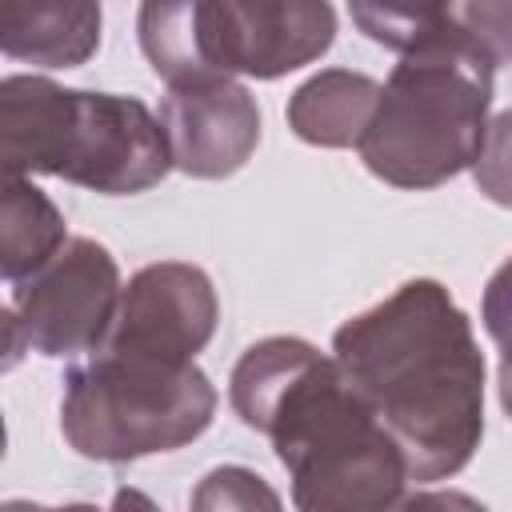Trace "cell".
<instances>
[{
	"label": "cell",
	"instance_id": "obj_9",
	"mask_svg": "<svg viewBox=\"0 0 512 512\" xmlns=\"http://www.w3.org/2000/svg\"><path fill=\"white\" fill-rule=\"evenodd\" d=\"M160 124L172 144V164L196 180H224L240 172L260 144L256 96L232 76L168 88Z\"/></svg>",
	"mask_w": 512,
	"mask_h": 512
},
{
	"label": "cell",
	"instance_id": "obj_2",
	"mask_svg": "<svg viewBox=\"0 0 512 512\" xmlns=\"http://www.w3.org/2000/svg\"><path fill=\"white\" fill-rule=\"evenodd\" d=\"M236 416L272 440L304 512H384L412 480L404 448L348 384L336 356L300 336H264L232 368Z\"/></svg>",
	"mask_w": 512,
	"mask_h": 512
},
{
	"label": "cell",
	"instance_id": "obj_13",
	"mask_svg": "<svg viewBox=\"0 0 512 512\" xmlns=\"http://www.w3.org/2000/svg\"><path fill=\"white\" fill-rule=\"evenodd\" d=\"M68 244L64 212L28 180L4 172L0 192V272L8 284L44 268Z\"/></svg>",
	"mask_w": 512,
	"mask_h": 512
},
{
	"label": "cell",
	"instance_id": "obj_15",
	"mask_svg": "<svg viewBox=\"0 0 512 512\" xmlns=\"http://www.w3.org/2000/svg\"><path fill=\"white\" fill-rule=\"evenodd\" d=\"M444 20L488 52L496 68L512 64V0H448Z\"/></svg>",
	"mask_w": 512,
	"mask_h": 512
},
{
	"label": "cell",
	"instance_id": "obj_17",
	"mask_svg": "<svg viewBox=\"0 0 512 512\" xmlns=\"http://www.w3.org/2000/svg\"><path fill=\"white\" fill-rule=\"evenodd\" d=\"M472 176H476V188L492 204L512 208V108L500 112L496 120H488L484 148L472 164Z\"/></svg>",
	"mask_w": 512,
	"mask_h": 512
},
{
	"label": "cell",
	"instance_id": "obj_7",
	"mask_svg": "<svg viewBox=\"0 0 512 512\" xmlns=\"http://www.w3.org/2000/svg\"><path fill=\"white\" fill-rule=\"evenodd\" d=\"M220 320V300L204 268L184 260L144 264L120 296L112 348H136L168 360H196Z\"/></svg>",
	"mask_w": 512,
	"mask_h": 512
},
{
	"label": "cell",
	"instance_id": "obj_14",
	"mask_svg": "<svg viewBox=\"0 0 512 512\" xmlns=\"http://www.w3.org/2000/svg\"><path fill=\"white\" fill-rule=\"evenodd\" d=\"M348 12L372 44L404 52L444 24L448 0H348Z\"/></svg>",
	"mask_w": 512,
	"mask_h": 512
},
{
	"label": "cell",
	"instance_id": "obj_12",
	"mask_svg": "<svg viewBox=\"0 0 512 512\" xmlns=\"http://www.w3.org/2000/svg\"><path fill=\"white\" fill-rule=\"evenodd\" d=\"M380 88L368 72L320 68L288 96V128L316 148H356L380 104Z\"/></svg>",
	"mask_w": 512,
	"mask_h": 512
},
{
	"label": "cell",
	"instance_id": "obj_6",
	"mask_svg": "<svg viewBox=\"0 0 512 512\" xmlns=\"http://www.w3.org/2000/svg\"><path fill=\"white\" fill-rule=\"evenodd\" d=\"M120 264L92 236H68V244L32 276L12 284L4 308L8 364L20 352L48 360H72L108 344L120 312Z\"/></svg>",
	"mask_w": 512,
	"mask_h": 512
},
{
	"label": "cell",
	"instance_id": "obj_11",
	"mask_svg": "<svg viewBox=\"0 0 512 512\" xmlns=\"http://www.w3.org/2000/svg\"><path fill=\"white\" fill-rule=\"evenodd\" d=\"M136 36L144 60L168 88L224 76L216 60L212 0H140Z\"/></svg>",
	"mask_w": 512,
	"mask_h": 512
},
{
	"label": "cell",
	"instance_id": "obj_10",
	"mask_svg": "<svg viewBox=\"0 0 512 512\" xmlns=\"http://www.w3.org/2000/svg\"><path fill=\"white\" fill-rule=\"evenodd\" d=\"M100 32V0H0V52L32 68L88 64Z\"/></svg>",
	"mask_w": 512,
	"mask_h": 512
},
{
	"label": "cell",
	"instance_id": "obj_5",
	"mask_svg": "<svg viewBox=\"0 0 512 512\" xmlns=\"http://www.w3.org/2000/svg\"><path fill=\"white\" fill-rule=\"evenodd\" d=\"M216 404L220 396L196 360L104 344L64 372L60 432L84 460L132 464L204 436Z\"/></svg>",
	"mask_w": 512,
	"mask_h": 512
},
{
	"label": "cell",
	"instance_id": "obj_16",
	"mask_svg": "<svg viewBox=\"0 0 512 512\" xmlns=\"http://www.w3.org/2000/svg\"><path fill=\"white\" fill-rule=\"evenodd\" d=\"M280 508V496L248 468L240 464H224V468H212L200 488L192 492V508Z\"/></svg>",
	"mask_w": 512,
	"mask_h": 512
},
{
	"label": "cell",
	"instance_id": "obj_4",
	"mask_svg": "<svg viewBox=\"0 0 512 512\" xmlns=\"http://www.w3.org/2000/svg\"><path fill=\"white\" fill-rule=\"evenodd\" d=\"M496 64L448 20L400 52L356 144L364 168L408 192L440 188L476 164Z\"/></svg>",
	"mask_w": 512,
	"mask_h": 512
},
{
	"label": "cell",
	"instance_id": "obj_8",
	"mask_svg": "<svg viewBox=\"0 0 512 512\" xmlns=\"http://www.w3.org/2000/svg\"><path fill=\"white\" fill-rule=\"evenodd\" d=\"M224 76L276 80L320 60L336 40L332 0H212Z\"/></svg>",
	"mask_w": 512,
	"mask_h": 512
},
{
	"label": "cell",
	"instance_id": "obj_3",
	"mask_svg": "<svg viewBox=\"0 0 512 512\" xmlns=\"http://www.w3.org/2000/svg\"><path fill=\"white\" fill-rule=\"evenodd\" d=\"M0 164L60 176L100 196H136L168 176L172 144L136 96L64 88L48 76L0 80Z\"/></svg>",
	"mask_w": 512,
	"mask_h": 512
},
{
	"label": "cell",
	"instance_id": "obj_18",
	"mask_svg": "<svg viewBox=\"0 0 512 512\" xmlns=\"http://www.w3.org/2000/svg\"><path fill=\"white\" fill-rule=\"evenodd\" d=\"M480 320L496 344H512V256L488 276L484 300H480Z\"/></svg>",
	"mask_w": 512,
	"mask_h": 512
},
{
	"label": "cell",
	"instance_id": "obj_1",
	"mask_svg": "<svg viewBox=\"0 0 512 512\" xmlns=\"http://www.w3.org/2000/svg\"><path fill=\"white\" fill-rule=\"evenodd\" d=\"M332 356L404 448L416 484L456 476L484 436V352L440 280L416 276L344 320Z\"/></svg>",
	"mask_w": 512,
	"mask_h": 512
}]
</instances>
